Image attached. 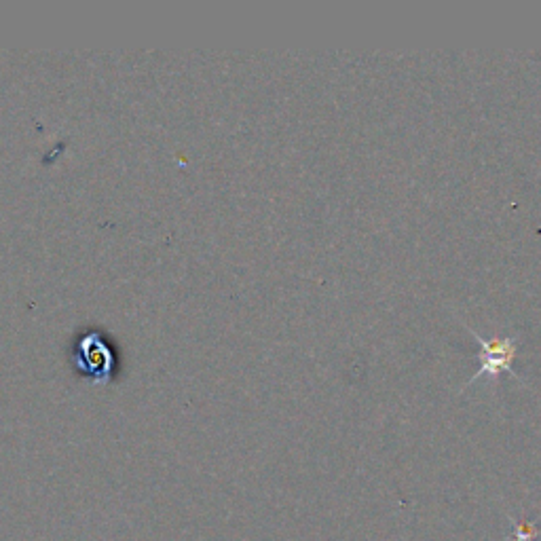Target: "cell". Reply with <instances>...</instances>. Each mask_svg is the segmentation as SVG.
<instances>
[{
    "instance_id": "2",
    "label": "cell",
    "mask_w": 541,
    "mask_h": 541,
    "mask_svg": "<svg viewBox=\"0 0 541 541\" xmlns=\"http://www.w3.org/2000/svg\"><path fill=\"white\" fill-rule=\"evenodd\" d=\"M83 351L87 356V366L89 368H108V360H110V353L106 351V347L102 345V341L98 337H87L83 341Z\"/></svg>"
},
{
    "instance_id": "1",
    "label": "cell",
    "mask_w": 541,
    "mask_h": 541,
    "mask_svg": "<svg viewBox=\"0 0 541 541\" xmlns=\"http://www.w3.org/2000/svg\"><path fill=\"white\" fill-rule=\"evenodd\" d=\"M468 330L474 334V339L480 347V351H478L480 366H478L476 375L468 381V385L476 383L478 379L497 381L501 377V372H510L512 377H516L514 362L518 358V351L522 345L520 334H497V337H493V339H484L476 330H472V328H468Z\"/></svg>"
}]
</instances>
